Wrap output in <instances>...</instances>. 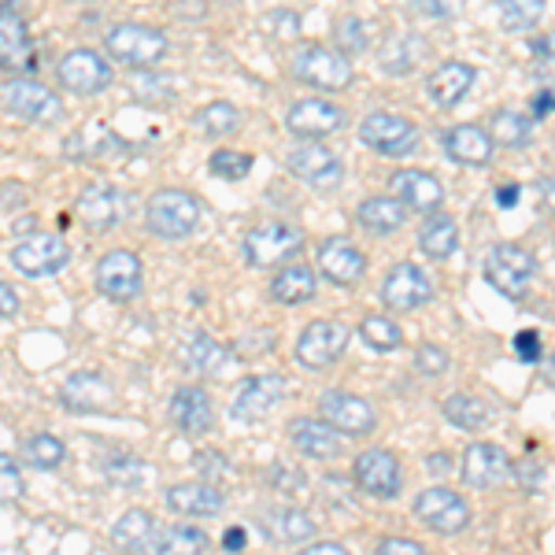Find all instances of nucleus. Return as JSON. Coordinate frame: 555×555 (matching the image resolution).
I'll return each mask as SVG.
<instances>
[{
    "instance_id": "f257e3e1",
    "label": "nucleus",
    "mask_w": 555,
    "mask_h": 555,
    "mask_svg": "<svg viewBox=\"0 0 555 555\" xmlns=\"http://www.w3.org/2000/svg\"><path fill=\"white\" fill-rule=\"evenodd\" d=\"M145 227L159 241H185L201 227V201L185 190H159L152 193L145 208Z\"/></svg>"
},
{
    "instance_id": "f03ea898",
    "label": "nucleus",
    "mask_w": 555,
    "mask_h": 555,
    "mask_svg": "<svg viewBox=\"0 0 555 555\" xmlns=\"http://www.w3.org/2000/svg\"><path fill=\"white\" fill-rule=\"evenodd\" d=\"M104 49L115 64L122 67H156L167 56V34L156 26H141V23H119L104 34Z\"/></svg>"
},
{
    "instance_id": "7ed1b4c3",
    "label": "nucleus",
    "mask_w": 555,
    "mask_h": 555,
    "mask_svg": "<svg viewBox=\"0 0 555 555\" xmlns=\"http://www.w3.org/2000/svg\"><path fill=\"white\" fill-rule=\"evenodd\" d=\"M300 248H304V230L289 227V222H278V219L259 222V227H253L241 237V256L248 259V267H259V271L289 263Z\"/></svg>"
},
{
    "instance_id": "20e7f679",
    "label": "nucleus",
    "mask_w": 555,
    "mask_h": 555,
    "mask_svg": "<svg viewBox=\"0 0 555 555\" xmlns=\"http://www.w3.org/2000/svg\"><path fill=\"white\" fill-rule=\"evenodd\" d=\"M0 107H4L12 119L34 122V127H49V122H56L60 115H64L60 96L52 93L49 86L34 82V78H26V75L0 86Z\"/></svg>"
},
{
    "instance_id": "39448f33",
    "label": "nucleus",
    "mask_w": 555,
    "mask_h": 555,
    "mask_svg": "<svg viewBox=\"0 0 555 555\" xmlns=\"http://www.w3.org/2000/svg\"><path fill=\"white\" fill-rule=\"evenodd\" d=\"M537 278V259L522 245H492L486 256V282L500 297L522 300Z\"/></svg>"
},
{
    "instance_id": "423d86ee",
    "label": "nucleus",
    "mask_w": 555,
    "mask_h": 555,
    "mask_svg": "<svg viewBox=\"0 0 555 555\" xmlns=\"http://www.w3.org/2000/svg\"><path fill=\"white\" fill-rule=\"evenodd\" d=\"M293 75L300 82L322 89V93H341L352 82V60L337 49H322V44H304L293 56Z\"/></svg>"
},
{
    "instance_id": "0eeeda50",
    "label": "nucleus",
    "mask_w": 555,
    "mask_h": 555,
    "mask_svg": "<svg viewBox=\"0 0 555 555\" xmlns=\"http://www.w3.org/2000/svg\"><path fill=\"white\" fill-rule=\"evenodd\" d=\"M411 512H415L418 522H423L426 530L437 533V537H455V533H463L470 526L467 500H463L460 492L444 489V486H434V489L418 492Z\"/></svg>"
},
{
    "instance_id": "6e6552de",
    "label": "nucleus",
    "mask_w": 555,
    "mask_h": 555,
    "mask_svg": "<svg viewBox=\"0 0 555 555\" xmlns=\"http://www.w3.org/2000/svg\"><path fill=\"white\" fill-rule=\"evenodd\" d=\"M360 141L366 149H374L378 156L404 159L418 149V127L404 115L392 112H371L360 122Z\"/></svg>"
},
{
    "instance_id": "1a4fd4ad",
    "label": "nucleus",
    "mask_w": 555,
    "mask_h": 555,
    "mask_svg": "<svg viewBox=\"0 0 555 555\" xmlns=\"http://www.w3.org/2000/svg\"><path fill=\"white\" fill-rule=\"evenodd\" d=\"M93 278H96V289L115 304L138 300L141 289H145V267H141V259L133 256L130 248H112V253H104Z\"/></svg>"
},
{
    "instance_id": "9d476101",
    "label": "nucleus",
    "mask_w": 555,
    "mask_h": 555,
    "mask_svg": "<svg viewBox=\"0 0 555 555\" xmlns=\"http://www.w3.org/2000/svg\"><path fill=\"white\" fill-rule=\"evenodd\" d=\"M319 415L326 418L337 434H348V437H371L378 429V411L374 404H366L363 397L356 392H345V389H326L319 397Z\"/></svg>"
},
{
    "instance_id": "9b49d317",
    "label": "nucleus",
    "mask_w": 555,
    "mask_h": 555,
    "mask_svg": "<svg viewBox=\"0 0 555 555\" xmlns=\"http://www.w3.org/2000/svg\"><path fill=\"white\" fill-rule=\"evenodd\" d=\"M352 481L366 492V496H374V500H397L400 486H404V470H400V460L392 452L366 449V452L356 455Z\"/></svg>"
},
{
    "instance_id": "f8f14e48",
    "label": "nucleus",
    "mask_w": 555,
    "mask_h": 555,
    "mask_svg": "<svg viewBox=\"0 0 555 555\" xmlns=\"http://www.w3.org/2000/svg\"><path fill=\"white\" fill-rule=\"evenodd\" d=\"M348 341H352V330H348L345 322L319 319L297 337V360L304 366H311V371H322V366L341 360Z\"/></svg>"
},
{
    "instance_id": "ddd939ff",
    "label": "nucleus",
    "mask_w": 555,
    "mask_h": 555,
    "mask_svg": "<svg viewBox=\"0 0 555 555\" xmlns=\"http://www.w3.org/2000/svg\"><path fill=\"white\" fill-rule=\"evenodd\" d=\"M70 263V248L60 234H30L12 248V267L26 278L60 274Z\"/></svg>"
},
{
    "instance_id": "4468645a",
    "label": "nucleus",
    "mask_w": 555,
    "mask_h": 555,
    "mask_svg": "<svg viewBox=\"0 0 555 555\" xmlns=\"http://www.w3.org/2000/svg\"><path fill=\"white\" fill-rule=\"evenodd\" d=\"M285 167H289V175H297L300 182H308L315 193H334V190H341V182H345V164L334 156L330 149H322V145H297L285 156Z\"/></svg>"
},
{
    "instance_id": "2eb2a0df",
    "label": "nucleus",
    "mask_w": 555,
    "mask_h": 555,
    "mask_svg": "<svg viewBox=\"0 0 555 555\" xmlns=\"http://www.w3.org/2000/svg\"><path fill=\"white\" fill-rule=\"evenodd\" d=\"M56 78H60V86L70 89V93L96 96V93H104V89L112 86V67H107V60L101 56V52L70 49L67 56L60 60Z\"/></svg>"
},
{
    "instance_id": "dca6fc26",
    "label": "nucleus",
    "mask_w": 555,
    "mask_h": 555,
    "mask_svg": "<svg viewBox=\"0 0 555 555\" xmlns=\"http://www.w3.org/2000/svg\"><path fill=\"white\" fill-rule=\"evenodd\" d=\"M345 107L330 104L326 96H304V101H293L289 112H285V127H289L293 138H330L345 127Z\"/></svg>"
},
{
    "instance_id": "f3484780",
    "label": "nucleus",
    "mask_w": 555,
    "mask_h": 555,
    "mask_svg": "<svg viewBox=\"0 0 555 555\" xmlns=\"http://www.w3.org/2000/svg\"><path fill=\"white\" fill-rule=\"evenodd\" d=\"M285 397V378L282 374H253L248 382L237 385L234 400H230V415L237 423H259L282 404Z\"/></svg>"
},
{
    "instance_id": "a211bd4d",
    "label": "nucleus",
    "mask_w": 555,
    "mask_h": 555,
    "mask_svg": "<svg viewBox=\"0 0 555 555\" xmlns=\"http://www.w3.org/2000/svg\"><path fill=\"white\" fill-rule=\"evenodd\" d=\"M382 300L385 308L392 311H415V308H426L429 297H434V282L423 267L415 263H397L389 267V274L382 278Z\"/></svg>"
},
{
    "instance_id": "6ab92c4d",
    "label": "nucleus",
    "mask_w": 555,
    "mask_h": 555,
    "mask_svg": "<svg viewBox=\"0 0 555 555\" xmlns=\"http://www.w3.org/2000/svg\"><path fill=\"white\" fill-rule=\"evenodd\" d=\"M127 215H130V196L122 193L119 185L96 182L78 196V219H82L89 230H96V234L115 230Z\"/></svg>"
},
{
    "instance_id": "aec40b11",
    "label": "nucleus",
    "mask_w": 555,
    "mask_h": 555,
    "mask_svg": "<svg viewBox=\"0 0 555 555\" xmlns=\"http://www.w3.org/2000/svg\"><path fill=\"white\" fill-rule=\"evenodd\" d=\"M315 263H319V271H322L326 282L345 285V289L360 285L363 274H366V256L348 237H326V241H322Z\"/></svg>"
},
{
    "instance_id": "412c9836",
    "label": "nucleus",
    "mask_w": 555,
    "mask_h": 555,
    "mask_svg": "<svg viewBox=\"0 0 555 555\" xmlns=\"http://www.w3.org/2000/svg\"><path fill=\"white\" fill-rule=\"evenodd\" d=\"M60 404L67 411H115V385L96 371H75L60 385Z\"/></svg>"
},
{
    "instance_id": "4be33fe9",
    "label": "nucleus",
    "mask_w": 555,
    "mask_h": 555,
    "mask_svg": "<svg viewBox=\"0 0 555 555\" xmlns=\"http://www.w3.org/2000/svg\"><path fill=\"white\" fill-rule=\"evenodd\" d=\"M389 193L415 215H429V211H437L444 204V185L437 182L429 171H415V167H411V171L392 175L389 178Z\"/></svg>"
},
{
    "instance_id": "5701e85b",
    "label": "nucleus",
    "mask_w": 555,
    "mask_h": 555,
    "mask_svg": "<svg viewBox=\"0 0 555 555\" xmlns=\"http://www.w3.org/2000/svg\"><path fill=\"white\" fill-rule=\"evenodd\" d=\"M167 415H171V423L182 429L185 437H204V434H211V426H215V404L201 385H182L171 397Z\"/></svg>"
},
{
    "instance_id": "b1692460",
    "label": "nucleus",
    "mask_w": 555,
    "mask_h": 555,
    "mask_svg": "<svg viewBox=\"0 0 555 555\" xmlns=\"http://www.w3.org/2000/svg\"><path fill=\"white\" fill-rule=\"evenodd\" d=\"M167 512L185 515V518H215L227 507V496L219 492L215 481H182L164 492Z\"/></svg>"
},
{
    "instance_id": "393cba45",
    "label": "nucleus",
    "mask_w": 555,
    "mask_h": 555,
    "mask_svg": "<svg viewBox=\"0 0 555 555\" xmlns=\"http://www.w3.org/2000/svg\"><path fill=\"white\" fill-rule=\"evenodd\" d=\"M463 481H467L470 489H492L500 486V481L512 474V460H507V452L500 449V444H489V441H478L470 444L467 452H463Z\"/></svg>"
},
{
    "instance_id": "a878e982",
    "label": "nucleus",
    "mask_w": 555,
    "mask_h": 555,
    "mask_svg": "<svg viewBox=\"0 0 555 555\" xmlns=\"http://www.w3.org/2000/svg\"><path fill=\"white\" fill-rule=\"evenodd\" d=\"M441 149H444V156L463 167H486L492 159V152H496V141L481 127H474V122H460V127L441 133Z\"/></svg>"
},
{
    "instance_id": "bb28decb",
    "label": "nucleus",
    "mask_w": 555,
    "mask_h": 555,
    "mask_svg": "<svg viewBox=\"0 0 555 555\" xmlns=\"http://www.w3.org/2000/svg\"><path fill=\"white\" fill-rule=\"evenodd\" d=\"M289 441L308 460H337L341 455V434L326 418H293Z\"/></svg>"
},
{
    "instance_id": "cd10ccee",
    "label": "nucleus",
    "mask_w": 555,
    "mask_h": 555,
    "mask_svg": "<svg viewBox=\"0 0 555 555\" xmlns=\"http://www.w3.org/2000/svg\"><path fill=\"white\" fill-rule=\"evenodd\" d=\"M0 70H12V75L34 70L30 30H26L23 15L15 12H0Z\"/></svg>"
},
{
    "instance_id": "c85d7f7f",
    "label": "nucleus",
    "mask_w": 555,
    "mask_h": 555,
    "mask_svg": "<svg viewBox=\"0 0 555 555\" xmlns=\"http://www.w3.org/2000/svg\"><path fill=\"white\" fill-rule=\"evenodd\" d=\"M474 78H478V70H474L470 64H463V60H449V64H441L434 75L426 78V93L437 107H455L474 89Z\"/></svg>"
},
{
    "instance_id": "c756f323",
    "label": "nucleus",
    "mask_w": 555,
    "mask_h": 555,
    "mask_svg": "<svg viewBox=\"0 0 555 555\" xmlns=\"http://www.w3.org/2000/svg\"><path fill=\"white\" fill-rule=\"evenodd\" d=\"M159 530H164V526H159L149 512H141V507H130V512H122L119 518H115L112 541L119 544L122 552H156Z\"/></svg>"
},
{
    "instance_id": "7c9ffc66",
    "label": "nucleus",
    "mask_w": 555,
    "mask_h": 555,
    "mask_svg": "<svg viewBox=\"0 0 555 555\" xmlns=\"http://www.w3.org/2000/svg\"><path fill=\"white\" fill-rule=\"evenodd\" d=\"M356 219H360V227L366 230V234L389 237L408 222V208L392 193L389 196H366L360 208H356Z\"/></svg>"
},
{
    "instance_id": "2f4dec72",
    "label": "nucleus",
    "mask_w": 555,
    "mask_h": 555,
    "mask_svg": "<svg viewBox=\"0 0 555 555\" xmlns=\"http://www.w3.org/2000/svg\"><path fill=\"white\" fill-rule=\"evenodd\" d=\"M319 293V278L311 267L304 263H285L282 271L271 278V297L278 304H289V308H297V304H308L311 297Z\"/></svg>"
},
{
    "instance_id": "473e14b6",
    "label": "nucleus",
    "mask_w": 555,
    "mask_h": 555,
    "mask_svg": "<svg viewBox=\"0 0 555 555\" xmlns=\"http://www.w3.org/2000/svg\"><path fill=\"white\" fill-rule=\"evenodd\" d=\"M263 533L278 544H304L315 537V518L300 507H274L263 518Z\"/></svg>"
},
{
    "instance_id": "72a5a7b5",
    "label": "nucleus",
    "mask_w": 555,
    "mask_h": 555,
    "mask_svg": "<svg viewBox=\"0 0 555 555\" xmlns=\"http://www.w3.org/2000/svg\"><path fill=\"white\" fill-rule=\"evenodd\" d=\"M418 248H423L429 259L455 256V248H460V227H455L452 215L429 211L426 222L418 227Z\"/></svg>"
},
{
    "instance_id": "f704fd0d",
    "label": "nucleus",
    "mask_w": 555,
    "mask_h": 555,
    "mask_svg": "<svg viewBox=\"0 0 555 555\" xmlns=\"http://www.w3.org/2000/svg\"><path fill=\"white\" fill-rule=\"evenodd\" d=\"M423 56H426V41L418 38V34H392V38L385 41L378 64L382 70H389V75H408L411 67H418Z\"/></svg>"
},
{
    "instance_id": "c9c22d12",
    "label": "nucleus",
    "mask_w": 555,
    "mask_h": 555,
    "mask_svg": "<svg viewBox=\"0 0 555 555\" xmlns=\"http://www.w3.org/2000/svg\"><path fill=\"white\" fill-rule=\"evenodd\" d=\"M20 452H23L26 467H34V470H60V467H64V460H67L64 441H60V437H52V434L23 437Z\"/></svg>"
},
{
    "instance_id": "e433bc0d",
    "label": "nucleus",
    "mask_w": 555,
    "mask_h": 555,
    "mask_svg": "<svg viewBox=\"0 0 555 555\" xmlns=\"http://www.w3.org/2000/svg\"><path fill=\"white\" fill-rule=\"evenodd\" d=\"M444 418L460 429H486L492 423V408L481 397H470V392H455L441 404Z\"/></svg>"
},
{
    "instance_id": "4c0bfd02",
    "label": "nucleus",
    "mask_w": 555,
    "mask_h": 555,
    "mask_svg": "<svg viewBox=\"0 0 555 555\" xmlns=\"http://www.w3.org/2000/svg\"><path fill=\"white\" fill-rule=\"evenodd\" d=\"M227 360H230V352L208 334H193L190 345H185V366L196 374H219L222 366H227Z\"/></svg>"
},
{
    "instance_id": "58836bf2",
    "label": "nucleus",
    "mask_w": 555,
    "mask_h": 555,
    "mask_svg": "<svg viewBox=\"0 0 555 555\" xmlns=\"http://www.w3.org/2000/svg\"><path fill=\"white\" fill-rule=\"evenodd\" d=\"M193 127L208 138H230L237 127H241V112L230 101H215V104H204L201 112L193 115Z\"/></svg>"
},
{
    "instance_id": "ea45409f",
    "label": "nucleus",
    "mask_w": 555,
    "mask_h": 555,
    "mask_svg": "<svg viewBox=\"0 0 555 555\" xmlns=\"http://www.w3.org/2000/svg\"><path fill=\"white\" fill-rule=\"evenodd\" d=\"M211 548V537L196 526H164L159 530V544L156 552L159 555H196V552H208Z\"/></svg>"
},
{
    "instance_id": "a19ab883",
    "label": "nucleus",
    "mask_w": 555,
    "mask_h": 555,
    "mask_svg": "<svg viewBox=\"0 0 555 555\" xmlns=\"http://www.w3.org/2000/svg\"><path fill=\"white\" fill-rule=\"evenodd\" d=\"M489 138L500 141L504 149H526L533 141V127H530V119L518 112H496L489 122Z\"/></svg>"
},
{
    "instance_id": "79ce46f5",
    "label": "nucleus",
    "mask_w": 555,
    "mask_h": 555,
    "mask_svg": "<svg viewBox=\"0 0 555 555\" xmlns=\"http://www.w3.org/2000/svg\"><path fill=\"white\" fill-rule=\"evenodd\" d=\"M496 15L507 34L533 30L544 15V0H496Z\"/></svg>"
},
{
    "instance_id": "37998d69",
    "label": "nucleus",
    "mask_w": 555,
    "mask_h": 555,
    "mask_svg": "<svg viewBox=\"0 0 555 555\" xmlns=\"http://www.w3.org/2000/svg\"><path fill=\"white\" fill-rule=\"evenodd\" d=\"M360 337L366 348H374V352H397V348L404 345V330H400L389 315H363Z\"/></svg>"
},
{
    "instance_id": "c03bdc74",
    "label": "nucleus",
    "mask_w": 555,
    "mask_h": 555,
    "mask_svg": "<svg viewBox=\"0 0 555 555\" xmlns=\"http://www.w3.org/2000/svg\"><path fill=\"white\" fill-rule=\"evenodd\" d=\"M104 470H107V478L122 489H138L152 478V470L141 460H133V455H115V460H107Z\"/></svg>"
},
{
    "instance_id": "a18cd8bd",
    "label": "nucleus",
    "mask_w": 555,
    "mask_h": 555,
    "mask_svg": "<svg viewBox=\"0 0 555 555\" xmlns=\"http://www.w3.org/2000/svg\"><path fill=\"white\" fill-rule=\"evenodd\" d=\"M208 167H211L215 178H227V182H241V178H248V171H253V156H248V152L219 149L208 159Z\"/></svg>"
},
{
    "instance_id": "49530a36",
    "label": "nucleus",
    "mask_w": 555,
    "mask_h": 555,
    "mask_svg": "<svg viewBox=\"0 0 555 555\" xmlns=\"http://www.w3.org/2000/svg\"><path fill=\"white\" fill-rule=\"evenodd\" d=\"M334 41L345 56H360V52L366 49V26L356 20V15H341L334 26Z\"/></svg>"
},
{
    "instance_id": "de8ad7c7",
    "label": "nucleus",
    "mask_w": 555,
    "mask_h": 555,
    "mask_svg": "<svg viewBox=\"0 0 555 555\" xmlns=\"http://www.w3.org/2000/svg\"><path fill=\"white\" fill-rule=\"evenodd\" d=\"M175 75H138L133 78V93L141 96V101L156 104V101H171L175 96Z\"/></svg>"
},
{
    "instance_id": "09e8293b",
    "label": "nucleus",
    "mask_w": 555,
    "mask_h": 555,
    "mask_svg": "<svg viewBox=\"0 0 555 555\" xmlns=\"http://www.w3.org/2000/svg\"><path fill=\"white\" fill-rule=\"evenodd\" d=\"M449 366H452V360L441 345H418L415 348V374H423V378H441Z\"/></svg>"
},
{
    "instance_id": "8fccbe9b",
    "label": "nucleus",
    "mask_w": 555,
    "mask_h": 555,
    "mask_svg": "<svg viewBox=\"0 0 555 555\" xmlns=\"http://www.w3.org/2000/svg\"><path fill=\"white\" fill-rule=\"evenodd\" d=\"M415 15L423 20H437V23H449L460 15V0H404Z\"/></svg>"
},
{
    "instance_id": "3c124183",
    "label": "nucleus",
    "mask_w": 555,
    "mask_h": 555,
    "mask_svg": "<svg viewBox=\"0 0 555 555\" xmlns=\"http://www.w3.org/2000/svg\"><path fill=\"white\" fill-rule=\"evenodd\" d=\"M23 492H26V486H23V470L15 467L12 455L0 452V500H20Z\"/></svg>"
},
{
    "instance_id": "603ef678",
    "label": "nucleus",
    "mask_w": 555,
    "mask_h": 555,
    "mask_svg": "<svg viewBox=\"0 0 555 555\" xmlns=\"http://www.w3.org/2000/svg\"><path fill=\"white\" fill-rule=\"evenodd\" d=\"M196 467H201L204 481L234 478V467H230L227 455H219V452H201V455H196Z\"/></svg>"
},
{
    "instance_id": "864d4df0",
    "label": "nucleus",
    "mask_w": 555,
    "mask_h": 555,
    "mask_svg": "<svg viewBox=\"0 0 555 555\" xmlns=\"http://www.w3.org/2000/svg\"><path fill=\"white\" fill-rule=\"evenodd\" d=\"M512 474H515L518 486H522L526 492H533V489H541V481H544V463L518 460V463H512Z\"/></svg>"
},
{
    "instance_id": "5fc2aeb1",
    "label": "nucleus",
    "mask_w": 555,
    "mask_h": 555,
    "mask_svg": "<svg viewBox=\"0 0 555 555\" xmlns=\"http://www.w3.org/2000/svg\"><path fill=\"white\" fill-rule=\"evenodd\" d=\"M515 356L522 363H537V360H541V334H533V330H522V334H515Z\"/></svg>"
},
{
    "instance_id": "6e6d98bb",
    "label": "nucleus",
    "mask_w": 555,
    "mask_h": 555,
    "mask_svg": "<svg viewBox=\"0 0 555 555\" xmlns=\"http://www.w3.org/2000/svg\"><path fill=\"white\" fill-rule=\"evenodd\" d=\"M271 486H274L278 492H300V489H304V474H300V470H289L285 463H274Z\"/></svg>"
},
{
    "instance_id": "4d7b16f0",
    "label": "nucleus",
    "mask_w": 555,
    "mask_h": 555,
    "mask_svg": "<svg viewBox=\"0 0 555 555\" xmlns=\"http://www.w3.org/2000/svg\"><path fill=\"white\" fill-rule=\"evenodd\" d=\"M378 552H392V555H423L426 548L418 541H400V537H385L378 544Z\"/></svg>"
},
{
    "instance_id": "13d9d810",
    "label": "nucleus",
    "mask_w": 555,
    "mask_h": 555,
    "mask_svg": "<svg viewBox=\"0 0 555 555\" xmlns=\"http://www.w3.org/2000/svg\"><path fill=\"white\" fill-rule=\"evenodd\" d=\"M20 315V297L8 282H0V319H15Z\"/></svg>"
},
{
    "instance_id": "bf43d9fd",
    "label": "nucleus",
    "mask_w": 555,
    "mask_h": 555,
    "mask_svg": "<svg viewBox=\"0 0 555 555\" xmlns=\"http://www.w3.org/2000/svg\"><path fill=\"white\" fill-rule=\"evenodd\" d=\"M267 20H271V26L278 34H300V15H293V12H274V15H267Z\"/></svg>"
},
{
    "instance_id": "052dcab7",
    "label": "nucleus",
    "mask_w": 555,
    "mask_h": 555,
    "mask_svg": "<svg viewBox=\"0 0 555 555\" xmlns=\"http://www.w3.org/2000/svg\"><path fill=\"white\" fill-rule=\"evenodd\" d=\"M426 470L429 474H437V478H449V474L455 470V463H452V455L449 452H434L426 460Z\"/></svg>"
},
{
    "instance_id": "680f3d73",
    "label": "nucleus",
    "mask_w": 555,
    "mask_h": 555,
    "mask_svg": "<svg viewBox=\"0 0 555 555\" xmlns=\"http://www.w3.org/2000/svg\"><path fill=\"white\" fill-rule=\"evenodd\" d=\"M248 544V533H245V526H230L227 533H222V548L227 552H241Z\"/></svg>"
},
{
    "instance_id": "e2e57ef3",
    "label": "nucleus",
    "mask_w": 555,
    "mask_h": 555,
    "mask_svg": "<svg viewBox=\"0 0 555 555\" xmlns=\"http://www.w3.org/2000/svg\"><path fill=\"white\" fill-rule=\"evenodd\" d=\"M304 555H345V544L341 541H315L304 548Z\"/></svg>"
},
{
    "instance_id": "0e129e2a",
    "label": "nucleus",
    "mask_w": 555,
    "mask_h": 555,
    "mask_svg": "<svg viewBox=\"0 0 555 555\" xmlns=\"http://www.w3.org/2000/svg\"><path fill=\"white\" fill-rule=\"evenodd\" d=\"M548 112H555V93H552V89H544V93L533 101V119H544Z\"/></svg>"
},
{
    "instance_id": "69168bd1",
    "label": "nucleus",
    "mask_w": 555,
    "mask_h": 555,
    "mask_svg": "<svg viewBox=\"0 0 555 555\" xmlns=\"http://www.w3.org/2000/svg\"><path fill=\"white\" fill-rule=\"evenodd\" d=\"M496 204H500V208H515V204H518V185H507V190L500 185V190H496Z\"/></svg>"
},
{
    "instance_id": "338daca9",
    "label": "nucleus",
    "mask_w": 555,
    "mask_h": 555,
    "mask_svg": "<svg viewBox=\"0 0 555 555\" xmlns=\"http://www.w3.org/2000/svg\"><path fill=\"white\" fill-rule=\"evenodd\" d=\"M541 193H544V204H548V211L555 215V178H548V182L541 185Z\"/></svg>"
},
{
    "instance_id": "774afa93",
    "label": "nucleus",
    "mask_w": 555,
    "mask_h": 555,
    "mask_svg": "<svg viewBox=\"0 0 555 555\" xmlns=\"http://www.w3.org/2000/svg\"><path fill=\"white\" fill-rule=\"evenodd\" d=\"M20 4H23V0H0V12H15Z\"/></svg>"
}]
</instances>
